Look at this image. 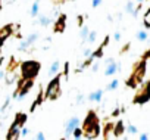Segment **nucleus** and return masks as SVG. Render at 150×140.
<instances>
[{
    "label": "nucleus",
    "mask_w": 150,
    "mask_h": 140,
    "mask_svg": "<svg viewBox=\"0 0 150 140\" xmlns=\"http://www.w3.org/2000/svg\"><path fill=\"white\" fill-rule=\"evenodd\" d=\"M83 136L86 139H96L99 136V121H97V117L93 112H90L88 117L84 121Z\"/></svg>",
    "instance_id": "1"
},
{
    "label": "nucleus",
    "mask_w": 150,
    "mask_h": 140,
    "mask_svg": "<svg viewBox=\"0 0 150 140\" xmlns=\"http://www.w3.org/2000/svg\"><path fill=\"white\" fill-rule=\"evenodd\" d=\"M21 71H22V77L27 80V78H34L38 71H40V63L37 60H28V62H24L21 65Z\"/></svg>",
    "instance_id": "2"
},
{
    "label": "nucleus",
    "mask_w": 150,
    "mask_h": 140,
    "mask_svg": "<svg viewBox=\"0 0 150 140\" xmlns=\"http://www.w3.org/2000/svg\"><path fill=\"white\" fill-rule=\"evenodd\" d=\"M60 77H56V78H53L50 83H49V86H47V90H46V93H44V97L47 99V100H56L59 96H60Z\"/></svg>",
    "instance_id": "3"
},
{
    "label": "nucleus",
    "mask_w": 150,
    "mask_h": 140,
    "mask_svg": "<svg viewBox=\"0 0 150 140\" xmlns=\"http://www.w3.org/2000/svg\"><path fill=\"white\" fill-rule=\"evenodd\" d=\"M144 72H146V63H144V62H140V63L135 66L134 72H132L131 78L127 81V84L131 86V87H135L137 84H140V83L143 81V78H144Z\"/></svg>",
    "instance_id": "4"
},
{
    "label": "nucleus",
    "mask_w": 150,
    "mask_h": 140,
    "mask_svg": "<svg viewBox=\"0 0 150 140\" xmlns=\"http://www.w3.org/2000/svg\"><path fill=\"white\" fill-rule=\"evenodd\" d=\"M78 125H80V118H78V117H72V118L66 122V127H65V136L69 137V136L72 134V131L77 128Z\"/></svg>",
    "instance_id": "5"
},
{
    "label": "nucleus",
    "mask_w": 150,
    "mask_h": 140,
    "mask_svg": "<svg viewBox=\"0 0 150 140\" xmlns=\"http://www.w3.org/2000/svg\"><path fill=\"white\" fill-rule=\"evenodd\" d=\"M149 99H150V83H149V86H146V87L135 96L134 102H137V103H144V102H147Z\"/></svg>",
    "instance_id": "6"
},
{
    "label": "nucleus",
    "mask_w": 150,
    "mask_h": 140,
    "mask_svg": "<svg viewBox=\"0 0 150 140\" xmlns=\"http://www.w3.org/2000/svg\"><path fill=\"white\" fill-rule=\"evenodd\" d=\"M21 128H22V127H21L18 122L13 121V124H12L9 133H8V139H9V140H16V139H19V137H21Z\"/></svg>",
    "instance_id": "7"
},
{
    "label": "nucleus",
    "mask_w": 150,
    "mask_h": 140,
    "mask_svg": "<svg viewBox=\"0 0 150 140\" xmlns=\"http://www.w3.org/2000/svg\"><path fill=\"white\" fill-rule=\"evenodd\" d=\"M119 69V65L118 63H115V60L113 62H110V63H108L106 65V69H105V75L106 77H110V75H113L116 71Z\"/></svg>",
    "instance_id": "8"
},
{
    "label": "nucleus",
    "mask_w": 150,
    "mask_h": 140,
    "mask_svg": "<svg viewBox=\"0 0 150 140\" xmlns=\"http://www.w3.org/2000/svg\"><path fill=\"white\" fill-rule=\"evenodd\" d=\"M11 34H12V25H5L3 28H0V40L2 41H5Z\"/></svg>",
    "instance_id": "9"
},
{
    "label": "nucleus",
    "mask_w": 150,
    "mask_h": 140,
    "mask_svg": "<svg viewBox=\"0 0 150 140\" xmlns=\"http://www.w3.org/2000/svg\"><path fill=\"white\" fill-rule=\"evenodd\" d=\"M141 8V5H138V8L135 9V3L134 2H128L127 3V6H125V11L128 12V14H131L132 16H137V14H138V9Z\"/></svg>",
    "instance_id": "10"
},
{
    "label": "nucleus",
    "mask_w": 150,
    "mask_h": 140,
    "mask_svg": "<svg viewBox=\"0 0 150 140\" xmlns=\"http://www.w3.org/2000/svg\"><path fill=\"white\" fill-rule=\"evenodd\" d=\"M102 97H103V90H96L88 95V100H91V102H100Z\"/></svg>",
    "instance_id": "11"
},
{
    "label": "nucleus",
    "mask_w": 150,
    "mask_h": 140,
    "mask_svg": "<svg viewBox=\"0 0 150 140\" xmlns=\"http://www.w3.org/2000/svg\"><path fill=\"white\" fill-rule=\"evenodd\" d=\"M63 30H65V15H60V18L54 25V33H62Z\"/></svg>",
    "instance_id": "12"
},
{
    "label": "nucleus",
    "mask_w": 150,
    "mask_h": 140,
    "mask_svg": "<svg viewBox=\"0 0 150 140\" xmlns=\"http://www.w3.org/2000/svg\"><path fill=\"white\" fill-rule=\"evenodd\" d=\"M59 69H60V63H59V60H56V62H53V63L50 65V68H49V74H50V75L59 74Z\"/></svg>",
    "instance_id": "13"
},
{
    "label": "nucleus",
    "mask_w": 150,
    "mask_h": 140,
    "mask_svg": "<svg viewBox=\"0 0 150 140\" xmlns=\"http://www.w3.org/2000/svg\"><path fill=\"white\" fill-rule=\"evenodd\" d=\"M37 19H38V24L40 25H43V27H47L50 22H52V19L49 18V16H46V15H37Z\"/></svg>",
    "instance_id": "14"
},
{
    "label": "nucleus",
    "mask_w": 150,
    "mask_h": 140,
    "mask_svg": "<svg viewBox=\"0 0 150 140\" xmlns=\"http://www.w3.org/2000/svg\"><path fill=\"white\" fill-rule=\"evenodd\" d=\"M112 134H115V127L112 125V124H109L106 128H105V139H110L112 137Z\"/></svg>",
    "instance_id": "15"
},
{
    "label": "nucleus",
    "mask_w": 150,
    "mask_h": 140,
    "mask_svg": "<svg viewBox=\"0 0 150 140\" xmlns=\"http://www.w3.org/2000/svg\"><path fill=\"white\" fill-rule=\"evenodd\" d=\"M25 121H27V115H25V114H18L16 118H15V122H18L21 127H24Z\"/></svg>",
    "instance_id": "16"
},
{
    "label": "nucleus",
    "mask_w": 150,
    "mask_h": 140,
    "mask_svg": "<svg viewBox=\"0 0 150 140\" xmlns=\"http://www.w3.org/2000/svg\"><path fill=\"white\" fill-rule=\"evenodd\" d=\"M122 133H124V124L119 121V122L115 125V137H119Z\"/></svg>",
    "instance_id": "17"
},
{
    "label": "nucleus",
    "mask_w": 150,
    "mask_h": 140,
    "mask_svg": "<svg viewBox=\"0 0 150 140\" xmlns=\"http://www.w3.org/2000/svg\"><path fill=\"white\" fill-rule=\"evenodd\" d=\"M38 11H40V5H38V2H35V3H33V6H31V16H37L38 15Z\"/></svg>",
    "instance_id": "18"
},
{
    "label": "nucleus",
    "mask_w": 150,
    "mask_h": 140,
    "mask_svg": "<svg viewBox=\"0 0 150 140\" xmlns=\"http://www.w3.org/2000/svg\"><path fill=\"white\" fill-rule=\"evenodd\" d=\"M41 102H43V92H40V95H38L37 100H35V102L33 103V106H31V112H34V111H35V108H37V106H38V105H40Z\"/></svg>",
    "instance_id": "19"
},
{
    "label": "nucleus",
    "mask_w": 150,
    "mask_h": 140,
    "mask_svg": "<svg viewBox=\"0 0 150 140\" xmlns=\"http://www.w3.org/2000/svg\"><path fill=\"white\" fill-rule=\"evenodd\" d=\"M88 33H90V31H88V28H87V27H83V28H81L80 37H81V40H83V41H86V40H87V37H88Z\"/></svg>",
    "instance_id": "20"
},
{
    "label": "nucleus",
    "mask_w": 150,
    "mask_h": 140,
    "mask_svg": "<svg viewBox=\"0 0 150 140\" xmlns=\"http://www.w3.org/2000/svg\"><path fill=\"white\" fill-rule=\"evenodd\" d=\"M147 31H138L137 33V40H140V41H146L147 40Z\"/></svg>",
    "instance_id": "21"
},
{
    "label": "nucleus",
    "mask_w": 150,
    "mask_h": 140,
    "mask_svg": "<svg viewBox=\"0 0 150 140\" xmlns=\"http://www.w3.org/2000/svg\"><path fill=\"white\" fill-rule=\"evenodd\" d=\"M37 38H38V34H31V36H28V38H27L25 41H27V44H28V46H31L33 43H35V40H37Z\"/></svg>",
    "instance_id": "22"
},
{
    "label": "nucleus",
    "mask_w": 150,
    "mask_h": 140,
    "mask_svg": "<svg viewBox=\"0 0 150 140\" xmlns=\"http://www.w3.org/2000/svg\"><path fill=\"white\" fill-rule=\"evenodd\" d=\"M96 38H97V33H96V31H90V33H88V37H87V41L94 43Z\"/></svg>",
    "instance_id": "23"
},
{
    "label": "nucleus",
    "mask_w": 150,
    "mask_h": 140,
    "mask_svg": "<svg viewBox=\"0 0 150 140\" xmlns=\"http://www.w3.org/2000/svg\"><path fill=\"white\" fill-rule=\"evenodd\" d=\"M118 86H119V81H118V80H112V81L109 83V86L106 87V90H115Z\"/></svg>",
    "instance_id": "24"
},
{
    "label": "nucleus",
    "mask_w": 150,
    "mask_h": 140,
    "mask_svg": "<svg viewBox=\"0 0 150 140\" xmlns=\"http://www.w3.org/2000/svg\"><path fill=\"white\" fill-rule=\"evenodd\" d=\"M72 134H74L75 139H81V137H83V130H81L80 127H77V128L72 131Z\"/></svg>",
    "instance_id": "25"
},
{
    "label": "nucleus",
    "mask_w": 150,
    "mask_h": 140,
    "mask_svg": "<svg viewBox=\"0 0 150 140\" xmlns=\"http://www.w3.org/2000/svg\"><path fill=\"white\" fill-rule=\"evenodd\" d=\"M144 25L150 28V9H149V11L146 12V15H144Z\"/></svg>",
    "instance_id": "26"
},
{
    "label": "nucleus",
    "mask_w": 150,
    "mask_h": 140,
    "mask_svg": "<svg viewBox=\"0 0 150 140\" xmlns=\"http://www.w3.org/2000/svg\"><path fill=\"white\" fill-rule=\"evenodd\" d=\"M127 130H128V133H129V134H137V131H138V130H137V127H135V125H132V124H129V125L127 127Z\"/></svg>",
    "instance_id": "27"
},
{
    "label": "nucleus",
    "mask_w": 150,
    "mask_h": 140,
    "mask_svg": "<svg viewBox=\"0 0 150 140\" xmlns=\"http://www.w3.org/2000/svg\"><path fill=\"white\" fill-rule=\"evenodd\" d=\"M9 102H11V97H6V100H5V103H3L2 109H0V112H5V111L8 109V106H9Z\"/></svg>",
    "instance_id": "28"
},
{
    "label": "nucleus",
    "mask_w": 150,
    "mask_h": 140,
    "mask_svg": "<svg viewBox=\"0 0 150 140\" xmlns=\"http://www.w3.org/2000/svg\"><path fill=\"white\" fill-rule=\"evenodd\" d=\"M84 100H86L84 95H78V96H77V105H81V103H84Z\"/></svg>",
    "instance_id": "29"
},
{
    "label": "nucleus",
    "mask_w": 150,
    "mask_h": 140,
    "mask_svg": "<svg viewBox=\"0 0 150 140\" xmlns=\"http://www.w3.org/2000/svg\"><path fill=\"white\" fill-rule=\"evenodd\" d=\"M91 53H93V50H91V49H86V50L83 52V56H84V58H90V56H91Z\"/></svg>",
    "instance_id": "30"
},
{
    "label": "nucleus",
    "mask_w": 150,
    "mask_h": 140,
    "mask_svg": "<svg viewBox=\"0 0 150 140\" xmlns=\"http://www.w3.org/2000/svg\"><path fill=\"white\" fill-rule=\"evenodd\" d=\"M28 131H30V130H28L27 127H22V128H21V137H27Z\"/></svg>",
    "instance_id": "31"
},
{
    "label": "nucleus",
    "mask_w": 150,
    "mask_h": 140,
    "mask_svg": "<svg viewBox=\"0 0 150 140\" xmlns=\"http://www.w3.org/2000/svg\"><path fill=\"white\" fill-rule=\"evenodd\" d=\"M30 46L27 44V41H22L21 44H19V50H25V49H28Z\"/></svg>",
    "instance_id": "32"
},
{
    "label": "nucleus",
    "mask_w": 150,
    "mask_h": 140,
    "mask_svg": "<svg viewBox=\"0 0 150 140\" xmlns=\"http://www.w3.org/2000/svg\"><path fill=\"white\" fill-rule=\"evenodd\" d=\"M102 2H103V0H93V8H97V6H100L102 5Z\"/></svg>",
    "instance_id": "33"
},
{
    "label": "nucleus",
    "mask_w": 150,
    "mask_h": 140,
    "mask_svg": "<svg viewBox=\"0 0 150 140\" xmlns=\"http://www.w3.org/2000/svg\"><path fill=\"white\" fill-rule=\"evenodd\" d=\"M35 139H37V140H44V139H46V136H44V134H43V133L40 131V133H37Z\"/></svg>",
    "instance_id": "34"
},
{
    "label": "nucleus",
    "mask_w": 150,
    "mask_h": 140,
    "mask_svg": "<svg viewBox=\"0 0 150 140\" xmlns=\"http://www.w3.org/2000/svg\"><path fill=\"white\" fill-rule=\"evenodd\" d=\"M140 140H147L149 139V136H147V133H143V134H140V137H138Z\"/></svg>",
    "instance_id": "35"
},
{
    "label": "nucleus",
    "mask_w": 150,
    "mask_h": 140,
    "mask_svg": "<svg viewBox=\"0 0 150 140\" xmlns=\"http://www.w3.org/2000/svg\"><path fill=\"white\" fill-rule=\"evenodd\" d=\"M113 38H115L116 41H119V40H121V33H115V36H113Z\"/></svg>",
    "instance_id": "36"
},
{
    "label": "nucleus",
    "mask_w": 150,
    "mask_h": 140,
    "mask_svg": "<svg viewBox=\"0 0 150 140\" xmlns=\"http://www.w3.org/2000/svg\"><path fill=\"white\" fill-rule=\"evenodd\" d=\"M5 74L6 71H0V80H5Z\"/></svg>",
    "instance_id": "37"
},
{
    "label": "nucleus",
    "mask_w": 150,
    "mask_h": 140,
    "mask_svg": "<svg viewBox=\"0 0 150 140\" xmlns=\"http://www.w3.org/2000/svg\"><path fill=\"white\" fill-rule=\"evenodd\" d=\"M97 69H99V63H94V65H93V71L96 72V71H97Z\"/></svg>",
    "instance_id": "38"
},
{
    "label": "nucleus",
    "mask_w": 150,
    "mask_h": 140,
    "mask_svg": "<svg viewBox=\"0 0 150 140\" xmlns=\"http://www.w3.org/2000/svg\"><path fill=\"white\" fill-rule=\"evenodd\" d=\"M2 62H3V56L0 55V65H2Z\"/></svg>",
    "instance_id": "39"
},
{
    "label": "nucleus",
    "mask_w": 150,
    "mask_h": 140,
    "mask_svg": "<svg viewBox=\"0 0 150 140\" xmlns=\"http://www.w3.org/2000/svg\"><path fill=\"white\" fill-rule=\"evenodd\" d=\"M137 2H138V3H141V2H143V0H137Z\"/></svg>",
    "instance_id": "40"
},
{
    "label": "nucleus",
    "mask_w": 150,
    "mask_h": 140,
    "mask_svg": "<svg viewBox=\"0 0 150 140\" xmlns=\"http://www.w3.org/2000/svg\"><path fill=\"white\" fill-rule=\"evenodd\" d=\"M149 56H150V53H149Z\"/></svg>",
    "instance_id": "41"
}]
</instances>
